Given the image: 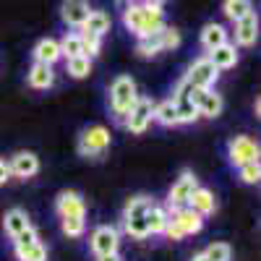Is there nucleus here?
Wrapping results in <instances>:
<instances>
[{
    "instance_id": "42",
    "label": "nucleus",
    "mask_w": 261,
    "mask_h": 261,
    "mask_svg": "<svg viewBox=\"0 0 261 261\" xmlns=\"http://www.w3.org/2000/svg\"><path fill=\"white\" fill-rule=\"evenodd\" d=\"M144 3H149V6H162L165 0H144Z\"/></svg>"
},
{
    "instance_id": "40",
    "label": "nucleus",
    "mask_w": 261,
    "mask_h": 261,
    "mask_svg": "<svg viewBox=\"0 0 261 261\" xmlns=\"http://www.w3.org/2000/svg\"><path fill=\"white\" fill-rule=\"evenodd\" d=\"M97 261H123V258H120V253L115 251V253H105V256H97Z\"/></svg>"
},
{
    "instance_id": "34",
    "label": "nucleus",
    "mask_w": 261,
    "mask_h": 261,
    "mask_svg": "<svg viewBox=\"0 0 261 261\" xmlns=\"http://www.w3.org/2000/svg\"><path fill=\"white\" fill-rule=\"evenodd\" d=\"M204 256H206L209 261H230V258H232V248H230L227 243H212V246L204 251Z\"/></svg>"
},
{
    "instance_id": "16",
    "label": "nucleus",
    "mask_w": 261,
    "mask_h": 261,
    "mask_svg": "<svg viewBox=\"0 0 261 261\" xmlns=\"http://www.w3.org/2000/svg\"><path fill=\"white\" fill-rule=\"evenodd\" d=\"M63 58L60 53V42L47 37V39H39L37 47H34V63H45V65H55Z\"/></svg>"
},
{
    "instance_id": "5",
    "label": "nucleus",
    "mask_w": 261,
    "mask_h": 261,
    "mask_svg": "<svg viewBox=\"0 0 261 261\" xmlns=\"http://www.w3.org/2000/svg\"><path fill=\"white\" fill-rule=\"evenodd\" d=\"M120 246V232L113 227V225H99L92 230L89 235V248L97 253V256H105V253H115Z\"/></svg>"
},
{
    "instance_id": "24",
    "label": "nucleus",
    "mask_w": 261,
    "mask_h": 261,
    "mask_svg": "<svg viewBox=\"0 0 261 261\" xmlns=\"http://www.w3.org/2000/svg\"><path fill=\"white\" fill-rule=\"evenodd\" d=\"M136 53L141 58H154L160 53H165L162 47V29L154 32V34H146V37H139V45H136Z\"/></svg>"
},
{
    "instance_id": "11",
    "label": "nucleus",
    "mask_w": 261,
    "mask_h": 261,
    "mask_svg": "<svg viewBox=\"0 0 261 261\" xmlns=\"http://www.w3.org/2000/svg\"><path fill=\"white\" fill-rule=\"evenodd\" d=\"M89 0H63V6H60V16L63 21L68 27H79L86 21V16H89Z\"/></svg>"
},
{
    "instance_id": "4",
    "label": "nucleus",
    "mask_w": 261,
    "mask_h": 261,
    "mask_svg": "<svg viewBox=\"0 0 261 261\" xmlns=\"http://www.w3.org/2000/svg\"><path fill=\"white\" fill-rule=\"evenodd\" d=\"M217 76H220V71L212 65V60H209V58H199V60L191 63V68L186 71L183 79H186L191 86H196V89H212L214 81H217Z\"/></svg>"
},
{
    "instance_id": "36",
    "label": "nucleus",
    "mask_w": 261,
    "mask_h": 261,
    "mask_svg": "<svg viewBox=\"0 0 261 261\" xmlns=\"http://www.w3.org/2000/svg\"><path fill=\"white\" fill-rule=\"evenodd\" d=\"M162 47H165V50L180 47V32L172 29V27H162Z\"/></svg>"
},
{
    "instance_id": "38",
    "label": "nucleus",
    "mask_w": 261,
    "mask_h": 261,
    "mask_svg": "<svg viewBox=\"0 0 261 261\" xmlns=\"http://www.w3.org/2000/svg\"><path fill=\"white\" fill-rule=\"evenodd\" d=\"M162 235H167L170 241H183V238H186V235L180 232V227H178L175 222H172V220H167V227H165V232H162Z\"/></svg>"
},
{
    "instance_id": "33",
    "label": "nucleus",
    "mask_w": 261,
    "mask_h": 261,
    "mask_svg": "<svg viewBox=\"0 0 261 261\" xmlns=\"http://www.w3.org/2000/svg\"><path fill=\"white\" fill-rule=\"evenodd\" d=\"M238 178H241L243 183H248V186L258 183V180H261V165H258V162H246V165H241V167H238Z\"/></svg>"
},
{
    "instance_id": "18",
    "label": "nucleus",
    "mask_w": 261,
    "mask_h": 261,
    "mask_svg": "<svg viewBox=\"0 0 261 261\" xmlns=\"http://www.w3.org/2000/svg\"><path fill=\"white\" fill-rule=\"evenodd\" d=\"M27 227H32V220H29V214L24 212V209H11V212H6V217H3V230H6V235L13 238L18 235V232H24Z\"/></svg>"
},
{
    "instance_id": "12",
    "label": "nucleus",
    "mask_w": 261,
    "mask_h": 261,
    "mask_svg": "<svg viewBox=\"0 0 261 261\" xmlns=\"http://www.w3.org/2000/svg\"><path fill=\"white\" fill-rule=\"evenodd\" d=\"M222 94H217L214 89H201L199 97H196V110H199V118H217L222 113Z\"/></svg>"
},
{
    "instance_id": "1",
    "label": "nucleus",
    "mask_w": 261,
    "mask_h": 261,
    "mask_svg": "<svg viewBox=\"0 0 261 261\" xmlns=\"http://www.w3.org/2000/svg\"><path fill=\"white\" fill-rule=\"evenodd\" d=\"M139 99V92H136V81L130 76H118L113 84H110V110L115 115L118 123L125 120V115L130 113V107L136 105Z\"/></svg>"
},
{
    "instance_id": "13",
    "label": "nucleus",
    "mask_w": 261,
    "mask_h": 261,
    "mask_svg": "<svg viewBox=\"0 0 261 261\" xmlns=\"http://www.w3.org/2000/svg\"><path fill=\"white\" fill-rule=\"evenodd\" d=\"M256 37H258V18H256V13H248L241 21H235V42L241 47L256 45Z\"/></svg>"
},
{
    "instance_id": "41",
    "label": "nucleus",
    "mask_w": 261,
    "mask_h": 261,
    "mask_svg": "<svg viewBox=\"0 0 261 261\" xmlns=\"http://www.w3.org/2000/svg\"><path fill=\"white\" fill-rule=\"evenodd\" d=\"M191 261H209V258H206V256H204V251H201V253H196Z\"/></svg>"
},
{
    "instance_id": "2",
    "label": "nucleus",
    "mask_w": 261,
    "mask_h": 261,
    "mask_svg": "<svg viewBox=\"0 0 261 261\" xmlns=\"http://www.w3.org/2000/svg\"><path fill=\"white\" fill-rule=\"evenodd\" d=\"M113 144V136L105 125H89L81 130L79 136V154L86 160H99L107 154V149Z\"/></svg>"
},
{
    "instance_id": "10",
    "label": "nucleus",
    "mask_w": 261,
    "mask_h": 261,
    "mask_svg": "<svg viewBox=\"0 0 261 261\" xmlns=\"http://www.w3.org/2000/svg\"><path fill=\"white\" fill-rule=\"evenodd\" d=\"M55 212L60 220L63 217H81V220H86V204L79 191H63L55 201Z\"/></svg>"
},
{
    "instance_id": "15",
    "label": "nucleus",
    "mask_w": 261,
    "mask_h": 261,
    "mask_svg": "<svg viewBox=\"0 0 261 261\" xmlns=\"http://www.w3.org/2000/svg\"><path fill=\"white\" fill-rule=\"evenodd\" d=\"M165 27V13L160 6H149V3H141V29H139V37H146V34H154Z\"/></svg>"
},
{
    "instance_id": "8",
    "label": "nucleus",
    "mask_w": 261,
    "mask_h": 261,
    "mask_svg": "<svg viewBox=\"0 0 261 261\" xmlns=\"http://www.w3.org/2000/svg\"><path fill=\"white\" fill-rule=\"evenodd\" d=\"M196 186H199L196 175H193L191 170H183V172H180V178L172 183V188H170V193H167V204H170V209H172V206H186V204H188V196L193 193Z\"/></svg>"
},
{
    "instance_id": "23",
    "label": "nucleus",
    "mask_w": 261,
    "mask_h": 261,
    "mask_svg": "<svg viewBox=\"0 0 261 261\" xmlns=\"http://www.w3.org/2000/svg\"><path fill=\"white\" fill-rule=\"evenodd\" d=\"M144 220H146V227H149V235H162L165 227H167V220H170V214L167 209L157 206V204H151L149 212L144 214Z\"/></svg>"
},
{
    "instance_id": "25",
    "label": "nucleus",
    "mask_w": 261,
    "mask_h": 261,
    "mask_svg": "<svg viewBox=\"0 0 261 261\" xmlns=\"http://www.w3.org/2000/svg\"><path fill=\"white\" fill-rule=\"evenodd\" d=\"M13 256L16 261H47V248L37 243H27V246H13Z\"/></svg>"
},
{
    "instance_id": "22",
    "label": "nucleus",
    "mask_w": 261,
    "mask_h": 261,
    "mask_svg": "<svg viewBox=\"0 0 261 261\" xmlns=\"http://www.w3.org/2000/svg\"><path fill=\"white\" fill-rule=\"evenodd\" d=\"M225 42H227V29L222 24H206L201 29V45H204L206 53H212L214 47L225 45Z\"/></svg>"
},
{
    "instance_id": "14",
    "label": "nucleus",
    "mask_w": 261,
    "mask_h": 261,
    "mask_svg": "<svg viewBox=\"0 0 261 261\" xmlns=\"http://www.w3.org/2000/svg\"><path fill=\"white\" fill-rule=\"evenodd\" d=\"M188 206L196 212V214H201V217H209L217 212V199H214V193L209 188H201V186H196L193 193L188 196Z\"/></svg>"
},
{
    "instance_id": "27",
    "label": "nucleus",
    "mask_w": 261,
    "mask_h": 261,
    "mask_svg": "<svg viewBox=\"0 0 261 261\" xmlns=\"http://www.w3.org/2000/svg\"><path fill=\"white\" fill-rule=\"evenodd\" d=\"M222 13L235 24V21H241L243 16L253 13V6H251V0H225V3H222Z\"/></svg>"
},
{
    "instance_id": "39",
    "label": "nucleus",
    "mask_w": 261,
    "mask_h": 261,
    "mask_svg": "<svg viewBox=\"0 0 261 261\" xmlns=\"http://www.w3.org/2000/svg\"><path fill=\"white\" fill-rule=\"evenodd\" d=\"M11 178V170H8V162L0 160V186H6V180Z\"/></svg>"
},
{
    "instance_id": "31",
    "label": "nucleus",
    "mask_w": 261,
    "mask_h": 261,
    "mask_svg": "<svg viewBox=\"0 0 261 261\" xmlns=\"http://www.w3.org/2000/svg\"><path fill=\"white\" fill-rule=\"evenodd\" d=\"M60 53L63 58H76V55H84V47H81V34H65L63 42H60Z\"/></svg>"
},
{
    "instance_id": "26",
    "label": "nucleus",
    "mask_w": 261,
    "mask_h": 261,
    "mask_svg": "<svg viewBox=\"0 0 261 261\" xmlns=\"http://www.w3.org/2000/svg\"><path fill=\"white\" fill-rule=\"evenodd\" d=\"M170 99L175 102L178 125H180V123H196V120H199V110H196V105H193L186 94H180V97H170Z\"/></svg>"
},
{
    "instance_id": "21",
    "label": "nucleus",
    "mask_w": 261,
    "mask_h": 261,
    "mask_svg": "<svg viewBox=\"0 0 261 261\" xmlns=\"http://www.w3.org/2000/svg\"><path fill=\"white\" fill-rule=\"evenodd\" d=\"M151 120L165 125V128H172L178 125V110H175V102L172 99H165V102H157L154 110H151Z\"/></svg>"
},
{
    "instance_id": "3",
    "label": "nucleus",
    "mask_w": 261,
    "mask_h": 261,
    "mask_svg": "<svg viewBox=\"0 0 261 261\" xmlns=\"http://www.w3.org/2000/svg\"><path fill=\"white\" fill-rule=\"evenodd\" d=\"M151 110H154V105H151V99L139 97V99H136V105L130 107V113L125 115L123 125H125V128L130 130V134H134V136L146 134V128L151 125Z\"/></svg>"
},
{
    "instance_id": "20",
    "label": "nucleus",
    "mask_w": 261,
    "mask_h": 261,
    "mask_svg": "<svg viewBox=\"0 0 261 261\" xmlns=\"http://www.w3.org/2000/svg\"><path fill=\"white\" fill-rule=\"evenodd\" d=\"M81 32L84 34H94V37L107 34V32H110V16H107L105 11H89L86 21L81 24Z\"/></svg>"
},
{
    "instance_id": "19",
    "label": "nucleus",
    "mask_w": 261,
    "mask_h": 261,
    "mask_svg": "<svg viewBox=\"0 0 261 261\" xmlns=\"http://www.w3.org/2000/svg\"><path fill=\"white\" fill-rule=\"evenodd\" d=\"M29 86L32 89H50L55 84V73H53V65H45V63H34L32 71H29Z\"/></svg>"
},
{
    "instance_id": "28",
    "label": "nucleus",
    "mask_w": 261,
    "mask_h": 261,
    "mask_svg": "<svg viewBox=\"0 0 261 261\" xmlns=\"http://www.w3.org/2000/svg\"><path fill=\"white\" fill-rule=\"evenodd\" d=\"M65 71H68L73 79H86L92 73V58H86V55L68 58V60H65Z\"/></svg>"
},
{
    "instance_id": "32",
    "label": "nucleus",
    "mask_w": 261,
    "mask_h": 261,
    "mask_svg": "<svg viewBox=\"0 0 261 261\" xmlns=\"http://www.w3.org/2000/svg\"><path fill=\"white\" fill-rule=\"evenodd\" d=\"M60 230L68 238H81L86 232V220H81V217H63V220H60Z\"/></svg>"
},
{
    "instance_id": "9",
    "label": "nucleus",
    "mask_w": 261,
    "mask_h": 261,
    "mask_svg": "<svg viewBox=\"0 0 261 261\" xmlns=\"http://www.w3.org/2000/svg\"><path fill=\"white\" fill-rule=\"evenodd\" d=\"M8 170L11 175L16 178H34L39 172V157L34 154V151H16V154L8 160Z\"/></svg>"
},
{
    "instance_id": "30",
    "label": "nucleus",
    "mask_w": 261,
    "mask_h": 261,
    "mask_svg": "<svg viewBox=\"0 0 261 261\" xmlns=\"http://www.w3.org/2000/svg\"><path fill=\"white\" fill-rule=\"evenodd\" d=\"M123 230L136 238V241H144V238H149V227H146V220L144 217H130V220H123Z\"/></svg>"
},
{
    "instance_id": "37",
    "label": "nucleus",
    "mask_w": 261,
    "mask_h": 261,
    "mask_svg": "<svg viewBox=\"0 0 261 261\" xmlns=\"http://www.w3.org/2000/svg\"><path fill=\"white\" fill-rule=\"evenodd\" d=\"M37 241H39V232L34 227H27L24 232H18L13 238V246H27V243H37Z\"/></svg>"
},
{
    "instance_id": "7",
    "label": "nucleus",
    "mask_w": 261,
    "mask_h": 261,
    "mask_svg": "<svg viewBox=\"0 0 261 261\" xmlns=\"http://www.w3.org/2000/svg\"><path fill=\"white\" fill-rule=\"evenodd\" d=\"M167 214H170V220L180 227L183 235H199L204 230V217L196 214L191 206H172V212H167Z\"/></svg>"
},
{
    "instance_id": "35",
    "label": "nucleus",
    "mask_w": 261,
    "mask_h": 261,
    "mask_svg": "<svg viewBox=\"0 0 261 261\" xmlns=\"http://www.w3.org/2000/svg\"><path fill=\"white\" fill-rule=\"evenodd\" d=\"M102 37H94V34H84L81 32V47H84V55L86 58H94L99 55V47H102Z\"/></svg>"
},
{
    "instance_id": "6",
    "label": "nucleus",
    "mask_w": 261,
    "mask_h": 261,
    "mask_svg": "<svg viewBox=\"0 0 261 261\" xmlns=\"http://www.w3.org/2000/svg\"><path fill=\"white\" fill-rule=\"evenodd\" d=\"M227 154L235 167H241L246 162H258V144L251 136H235L227 144Z\"/></svg>"
},
{
    "instance_id": "43",
    "label": "nucleus",
    "mask_w": 261,
    "mask_h": 261,
    "mask_svg": "<svg viewBox=\"0 0 261 261\" xmlns=\"http://www.w3.org/2000/svg\"><path fill=\"white\" fill-rule=\"evenodd\" d=\"M118 3H130V0H118Z\"/></svg>"
},
{
    "instance_id": "17",
    "label": "nucleus",
    "mask_w": 261,
    "mask_h": 261,
    "mask_svg": "<svg viewBox=\"0 0 261 261\" xmlns=\"http://www.w3.org/2000/svg\"><path fill=\"white\" fill-rule=\"evenodd\" d=\"M206 58L212 60V65H214L217 71H227V68H235V63H238V50H235V45L225 42V45L214 47Z\"/></svg>"
},
{
    "instance_id": "29",
    "label": "nucleus",
    "mask_w": 261,
    "mask_h": 261,
    "mask_svg": "<svg viewBox=\"0 0 261 261\" xmlns=\"http://www.w3.org/2000/svg\"><path fill=\"white\" fill-rule=\"evenodd\" d=\"M151 204H154V201H151L149 196H134V199H128L125 212H123V220H130V217H144Z\"/></svg>"
}]
</instances>
